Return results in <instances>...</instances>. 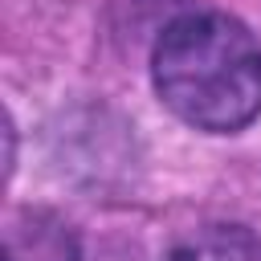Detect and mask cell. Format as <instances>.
I'll return each instance as SVG.
<instances>
[{
    "label": "cell",
    "instance_id": "1",
    "mask_svg": "<svg viewBox=\"0 0 261 261\" xmlns=\"http://www.w3.org/2000/svg\"><path fill=\"white\" fill-rule=\"evenodd\" d=\"M163 106L196 130L232 135L261 114V41L228 12L175 16L151 53Z\"/></svg>",
    "mask_w": 261,
    "mask_h": 261
},
{
    "label": "cell",
    "instance_id": "2",
    "mask_svg": "<svg viewBox=\"0 0 261 261\" xmlns=\"http://www.w3.org/2000/svg\"><path fill=\"white\" fill-rule=\"evenodd\" d=\"M4 261H82V249L61 216L20 208L4 224Z\"/></svg>",
    "mask_w": 261,
    "mask_h": 261
},
{
    "label": "cell",
    "instance_id": "3",
    "mask_svg": "<svg viewBox=\"0 0 261 261\" xmlns=\"http://www.w3.org/2000/svg\"><path fill=\"white\" fill-rule=\"evenodd\" d=\"M163 261H261V237L245 224H204L179 237Z\"/></svg>",
    "mask_w": 261,
    "mask_h": 261
}]
</instances>
